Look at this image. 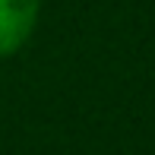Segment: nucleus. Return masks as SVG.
Instances as JSON below:
<instances>
[{
	"label": "nucleus",
	"mask_w": 155,
	"mask_h": 155,
	"mask_svg": "<svg viewBox=\"0 0 155 155\" xmlns=\"http://www.w3.org/2000/svg\"><path fill=\"white\" fill-rule=\"evenodd\" d=\"M41 0H0V60L13 57L38 25Z\"/></svg>",
	"instance_id": "obj_1"
}]
</instances>
